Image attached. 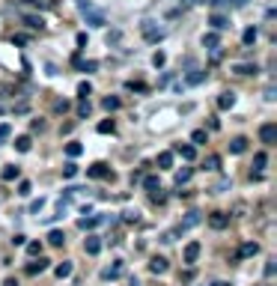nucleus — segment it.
Returning <instances> with one entry per match:
<instances>
[{
	"mask_svg": "<svg viewBox=\"0 0 277 286\" xmlns=\"http://www.w3.org/2000/svg\"><path fill=\"white\" fill-rule=\"evenodd\" d=\"M140 33H143V39H146L149 45L164 42V36H167V30H164V27H158L155 21H143V24H140Z\"/></svg>",
	"mask_w": 277,
	"mask_h": 286,
	"instance_id": "f257e3e1",
	"label": "nucleus"
},
{
	"mask_svg": "<svg viewBox=\"0 0 277 286\" xmlns=\"http://www.w3.org/2000/svg\"><path fill=\"white\" fill-rule=\"evenodd\" d=\"M18 21H21V24H24L27 30H33V33H36V30H39V33L45 30V18H42V15H33V12H21V15H18Z\"/></svg>",
	"mask_w": 277,
	"mask_h": 286,
	"instance_id": "f03ea898",
	"label": "nucleus"
},
{
	"mask_svg": "<svg viewBox=\"0 0 277 286\" xmlns=\"http://www.w3.org/2000/svg\"><path fill=\"white\" fill-rule=\"evenodd\" d=\"M259 140L265 143V146H274L277 143V125L274 122H262L259 125Z\"/></svg>",
	"mask_w": 277,
	"mask_h": 286,
	"instance_id": "7ed1b4c3",
	"label": "nucleus"
},
{
	"mask_svg": "<svg viewBox=\"0 0 277 286\" xmlns=\"http://www.w3.org/2000/svg\"><path fill=\"white\" fill-rule=\"evenodd\" d=\"M200 250H203V244H200V241H188V244H185V250H182V260H185L188 265H194L197 260H200Z\"/></svg>",
	"mask_w": 277,
	"mask_h": 286,
	"instance_id": "20e7f679",
	"label": "nucleus"
},
{
	"mask_svg": "<svg viewBox=\"0 0 277 286\" xmlns=\"http://www.w3.org/2000/svg\"><path fill=\"white\" fill-rule=\"evenodd\" d=\"M87 176H90V179H113V170H110L104 161H96L93 167H87Z\"/></svg>",
	"mask_w": 277,
	"mask_h": 286,
	"instance_id": "39448f33",
	"label": "nucleus"
},
{
	"mask_svg": "<svg viewBox=\"0 0 277 286\" xmlns=\"http://www.w3.org/2000/svg\"><path fill=\"white\" fill-rule=\"evenodd\" d=\"M206 78H209V72H206V69H188V75H185V87H200Z\"/></svg>",
	"mask_w": 277,
	"mask_h": 286,
	"instance_id": "423d86ee",
	"label": "nucleus"
},
{
	"mask_svg": "<svg viewBox=\"0 0 277 286\" xmlns=\"http://www.w3.org/2000/svg\"><path fill=\"white\" fill-rule=\"evenodd\" d=\"M123 271H126V262H123V260H116L113 265H107V268L101 271V280H120Z\"/></svg>",
	"mask_w": 277,
	"mask_h": 286,
	"instance_id": "0eeeda50",
	"label": "nucleus"
},
{
	"mask_svg": "<svg viewBox=\"0 0 277 286\" xmlns=\"http://www.w3.org/2000/svg\"><path fill=\"white\" fill-rule=\"evenodd\" d=\"M173 155H182L185 161H194L197 158V146H191V143H173Z\"/></svg>",
	"mask_w": 277,
	"mask_h": 286,
	"instance_id": "6e6552de",
	"label": "nucleus"
},
{
	"mask_svg": "<svg viewBox=\"0 0 277 286\" xmlns=\"http://www.w3.org/2000/svg\"><path fill=\"white\" fill-rule=\"evenodd\" d=\"M209 227L212 230H227L229 227V214L227 212H212L209 214Z\"/></svg>",
	"mask_w": 277,
	"mask_h": 286,
	"instance_id": "1a4fd4ad",
	"label": "nucleus"
},
{
	"mask_svg": "<svg viewBox=\"0 0 277 286\" xmlns=\"http://www.w3.org/2000/svg\"><path fill=\"white\" fill-rule=\"evenodd\" d=\"M203 48L206 51H218L221 48V33L218 30H206L203 33Z\"/></svg>",
	"mask_w": 277,
	"mask_h": 286,
	"instance_id": "9d476101",
	"label": "nucleus"
},
{
	"mask_svg": "<svg viewBox=\"0 0 277 286\" xmlns=\"http://www.w3.org/2000/svg\"><path fill=\"white\" fill-rule=\"evenodd\" d=\"M84 21H87V27H107V18H104V12H99V9L84 12Z\"/></svg>",
	"mask_w": 277,
	"mask_h": 286,
	"instance_id": "9b49d317",
	"label": "nucleus"
},
{
	"mask_svg": "<svg viewBox=\"0 0 277 286\" xmlns=\"http://www.w3.org/2000/svg\"><path fill=\"white\" fill-rule=\"evenodd\" d=\"M232 72H235V75H242V78H251V75H259V66L256 63H235Z\"/></svg>",
	"mask_w": 277,
	"mask_h": 286,
	"instance_id": "f8f14e48",
	"label": "nucleus"
},
{
	"mask_svg": "<svg viewBox=\"0 0 277 286\" xmlns=\"http://www.w3.org/2000/svg\"><path fill=\"white\" fill-rule=\"evenodd\" d=\"M256 39H259V27H256V24L245 27V33H242V45H245V48H253Z\"/></svg>",
	"mask_w": 277,
	"mask_h": 286,
	"instance_id": "ddd939ff",
	"label": "nucleus"
},
{
	"mask_svg": "<svg viewBox=\"0 0 277 286\" xmlns=\"http://www.w3.org/2000/svg\"><path fill=\"white\" fill-rule=\"evenodd\" d=\"M209 24H212V30H229V15H224V12H212L209 15Z\"/></svg>",
	"mask_w": 277,
	"mask_h": 286,
	"instance_id": "4468645a",
	"label": "nucleus"
},
{
	"mask_svg": "<svg viewBox=\"0 0 277 286\" xmlns=\"http://www.w3.org/2000/svg\"><path fill=\"white\" fill-rule=\"evenodd\" d=\"M167 268H170V262H167L164 257H152V260H149V271H152V274H164Z\"/></svg>",
	"mask_w": 277,
	"mask_h": 286,
	"instance_id": "2eb2a0df",
	"label": "nucleus"
},
{
	"mask_svg": "<svg viewBox=\"0 0 277 286\" xmlns=\"http://www.w3.org/2000/svg\"><path fill=\"white\" fill-rule=\"evenodd\" d=\"M84 250H87L90 257H96L99 250H101V238H99V236H87V238H84Z\"/></svg>",
	"mask_w": 277,
	"mask_h": 286,
	"instance_id": "dca6fc26",
	"label": "nucleus"
},
{
	"mask_svg": "<svg viewBox=\"0 0 277 286\" xmlns=\"http://www.w3.org/2000/svg\"><path fill=\"white\" fill-rule=\"evenodd\" d=\"M229 152H232V155L248 152V137H232V140H229Z\"/></svg>",
	"mask_w": 277,
	"mask_h": 286,
	"instance_id": "f3484780",
	"label": "nucleus"
},
{
	"mask_svg": "<svg viewBox=\"0 0 277 286\" xmlns=\"http://www.w3.org/2000/svg\"><path fill=\"white\" fill-rule=\"evenodd\" d=\"M45 268H48V260H45V257H39V260H33V262H30V265L24 268V271H27V274L33 277V274H42Z\"/></svg>",
	"mask_w": 277,
	"mask_h": 286,
	"instance_id": "a211bd4d",
	"label": "nucleus"
},
{
	"mask_svg": "<svg viewBox=\"0 0 277 286\" xmlns=\"http://www.w3.org/2000/svg\"><path fill=\"white\" fill-rule=\"evenodd\" d=\"M101 107H104L107 114H110V111H120V107H123V98H120V95H104V98H101Z\"/></svg>",
	"mask_w": 277,
	"mask_h": 286,
	"instance_id": "6ab92c4d",
	"label": "nucleus"
},
{
	"mask_svg": "<svg viewBox=\"0 0 277 286\" xmlns=\"http://www.w3.org/2000/svg\"><path fill=\"white\" fill-rule=\"evenodd\" d=\"M232 104H235V93H232V90H227V93L218 95V107H221V111H229Z\"/></svg>",
	"mask_w": 277,
	"mask_h": 286,
	"instance_id": "aec40b11",
	"label": "nucleus"
},
{
	"mask_svg": "<svg viewBox=\"0 0 277 286\" xmlns=\"http://www.w3.org/2000/svg\"><path fill=\"white\" fill-rule=\"evenodd\" d=\"M12 146H15L18 152H30V149H33V140H30V134H21V137H15Z\"/></svg>",
	"mask_w": 277,
	"mask_h": 286,
	"instance_id": "412c9836",
	"label": "nucleus"
},
{
	"mask_svg": "<svg viewBox=\"0 0 277 286\" xmlns=\"http://www.w3.org/2000/svg\"><path fill=\"white\" fill-rule=\"evenodd\" d=\"M256 254H259V244H256V241H245V244L239 247V260H242V257H256Z\"/></svg>",
	"mask_w": 277,
	"mask_h": 286,
	"instance_id": "4be33fe9",
	"label": "nucleus"
},
{
	"mask_svg": "<svg viewBox=\"0 0 277 286\" xmlns=\"http://www.w3.org/2000/svg\"><path fill=\"white\" fill-rule=\"evenodd\" d=\"M0 176H3V182H15V179L21 176V167H15V164H6Z\"/></svg>",
	"mask_w": 277,
	"mask_h": 286,
	"instance_id": "5701e85b",
	"label": "nucleus"
},
{
	"mask_svg": "<svg viewBox=\"0 0 277 286\" xmlns=\"http://www.w3.org/2000/svg\"><path fill=\"white\" fill-rule=\"evenodd\" d=\"M101 221H104L101 214H93V218H81V221H77V227H81V230H96Z\"/></svg>",
	"mask_w": 277,
	"mask_h": 286,
	"instance_id": "b1692460",
	"label": "nucleus"
},
{
	"mask_svg": "<svg viewBox=\"0 0 277 286\" xmlns=\"http://www.w3.org/2000/svg\"><path fill=\"white\" fill-rule=\"evenodd\" d=\"M48 244H51V247H63V244H66L63 230H51V233H48Z\"/></svg>",
	"mask_w": 277,
	"mask_h": 286,
	"instance_id": "393cba45",
	"label": "nucleus"
},
{
	"mask_svg": "<svg viewBox=\"0 0 277 286\" xmlns=\"http://www.w3.org/2000/svg\"><path fill=\"white\" fill-rule=\"evenodd\" d=\"M72 271H75V268H72V262H69V260H63V262H60V265L54 268V274H57L60 280H66V277H72Z\"/></svg>",
	"mask_w": 277,
	"mask_h": 286,
	"instance_id": "a878e982",
	"label": "nucleus"
},
{
	"mask_svg": "<svg viewBox=\"0 0 277 286\" xmlns=\"http://www.w3.org/2000/svg\"><path fill=\"white\" fill-rule=\"evenodd\" d=\"M155 164H158V170H170L173 167V152H161L155 158Z\"/></svg>",
	"mask_w": 277,
	"mask_h": 286,
	"instance_id": "bb28decb",
	"label": "nucleus"
},
{
	"mask_svg": "<svg viewBox=\"0 0 277 286\" xmlns=\"http://www.w3.org/2000/svg\"><path fill=\"white\" fill-rule=\"evenodd\" d=\"M84 152V146H81V143H77V140H72V143H66V155H69V161H75L77 155H81Z\"/></svg>",
	"mask_w": 277,
	"mask_h": 286,
	"instance_id": "cd10ccee",
	"label": "nucleus"
},
{
	"mask_svg": "<svg viewBox=\"0 0 277 286\" xmlns=\"http://www.w3.org/2000/svg\"><path fill=\"white\" fill-rule=\"evenodd\" d=\"M93 114V104H90V98H81V104H77V119H87Z\"/></svg>",
	"mask_w": 277,
	"mask_h": 286,
	"instance_id": "c85d7f7f",
	"label": "nucleus"
},
{
	"mask_svg": "<svg viewBox=\"0 0 277 286\" xmlns=\"http://www.w3.org/2000/svg\"><path fill=\"white\" fill-rule=\"evenodd\" d=\"M209 140V134H206V128H197L194 134H191V146H203V143Z\"/></svg>",
	"mask_w": 277,
	"mask_h": 286,
	"instance_id": "c756f323",
	"label": "nucleus"
},
{
	"mask_svg": "<svg viewBox=\"0 0 277 286\" xmlns=\"http://www.w3.org/2000/svg\"><path fill=\"white\" fill-rule=\"evenodd\" d=\"M75 69H81V72H87V75H93V72L99 69V60H81Z\"/></svg>",
	"mask_w": 277,
	"mask_h": 286,
	"instance_id": "7c9ffc66",
	"label": "nucleus"
},
{
	"mask_svg": "<svg viewBox=\"0 0 277 286\" xmlns=\"http://www.w3.org/2000/svg\"><path fill=\"white\" fill-rule=\"evenodd\" d=\"M191 176H194V167H182V170H176V185H185Z\"/></svg>",
	"mask_w": 277,
	"mask_h": 286,
	"instance_id": "2f4dec72",
	"label": "nucleus"
},
{
	"mask_svg": "<svg viewBox=\"0 0 277 286\" xmlns=\"http://www.w3.org/2000/svg\"><path fill=\"white\" fill-rule=\"evenodd\" d=\"M265 164H268V155H265V152H256V155H253V170H256V173H262V170H265Z\"/></svg>",
	"mask_w": 277,
	"mask_h": 286,
	"instance_id": "473e14b6",
	"label": "nucleus"
},
{
	"mask_svg": "<svg viewBox=\"0 0 277 286\" xmlns=\"http://www.w3.org/2000/svg\"><path fill=\"white\" fill-rule=\"evenodd\" d=\"M203 170H209V173H215V170H221V158H218V155H209V158L203 161Z\"/></svg>",
	"mask_w": 277,
	"mask_h": 286,
	"instance_id": "72a5a7b5",
	"label": "nucleus"
},
{
	"mask_svg": "<svg viewBox=\"0 0 277 286\" xmlns=\"http://www.w3.org/2000/svg\"><path fill=\"white\" fill-rule=\"evenodd\" d=\"M90 95H93V84L81 81V84H77V98H90Z\"/></svg>",
	"mask_w": 277,
	"mask_h": 286,
	"instance_id": "f704fd0d",
	"label": "nucleus"
},
{
	"mask_svg": "<svg viewBox=\"0 0 277 286\" xmlns=\"http://www.w3.org/2000/svg\"><path fill=\"white\" fill-rule=\"evenodd\" d=\"M126 90H128V93H146L149 87H146L143 81H126Z\"/></svg>",
	"mask_w": 277,
	"mask_h": 286,
	"instance_id": "c9c22d12",
	"label": "nucleus"
},
{
	"mask_svg": "<svg viewBox=\"0 0 277 286\" xmlns=\"http://www.w3.org/2000/svg\"><path fill=\"white\" fill-rule=\"evenodd\" d=\"M113 128H116L113 119H101V122H99V134H113Z\"/></svg>",
	"mask_w": 277,
	"mask_h": 286,
	"instance_id": "e433bc0d",
	"label": "nucleus"
},
{
	"mask_svg": "<svg viewBox=\"0 0 277 286\" xmlns=\"http://www.w3.org/2000/svg\"><path fill=\"white\" fill-rule=\"evenodd\" d=\"M63 176H66V179H75V176H77V164H75V161H66V164H63Z\"/></svg>",
	"mask_w": 277,
	"mask_h": 286,
	"instance_id": "4c0bfd02",
	"label": "nucleus"
},
{
	"mask_svg": "<svg viewBox=\"0 0 277 286\" xmlns=\"http://www.w3.org/2000/svg\"><path fill=\"white\" fill-rule=\"evenodd\" d=\"M27 254L30 257H42V241H27Z\"/></svg>",
	"mask_w": 277,
	"mask_h": 286,
	"instance_id": "58836bf2",
	"label": "nucleus"
},
{
	"mask_svg": "<svg viewBox=\"0 0 277 286\" xmlns=\"http://www.w3.org/2000/svg\"><path fill=\"white\" fill-rule=\"evenodd\" d=\"M33 194V185L27 182V179H21V182H18V197H30Z\"/></svg>",
	"mask_w": 277,
	"mask_h": 286,
	"instance_id": "ea45409f",
	"label": "nucleus"
},
{
	"mask_svg": "<svg viewBox=\"0 0 277 286\" xmlns=\"http://www.w3.org/2000/svg\"><path fill=\"white\" fill-rule=\"evenodd\" d=\"M143 188H146V191L161 188V182H158V176H146V179H143Z\"/></svg>",
	"mask_w": 277,
	"mask_h": 286,
	"instance_id": "a19ab883",
	"label": "nucleus"
},
{
	"mask_svg": "<svg viewBox=\"0 0 277 286\" xmlns=\"http://www.w3.org/2000/svg\"><path fill=\"white\" fill-rule=\"evenodd\" d=\"M164 63H167V54H164V51H155V54H152V66H155V69H161Z\"/></svg>",
	"mask_w": 277,
	"mask_h": 286,
	"instance_id": "79ce46f5",
	"label": "nucleus"
},
{
	"mask_svg": "<svg viewBox=\"0 0 277 286\" xmlns=\"http://www.w3.org/2000/svg\"><path fill=\"white\" fill-rule=\"evenodd\" d=\"M9 134H12V125H9V122H0V143H6Z\"/></svg>",
	"mask_w": 277,
	"mask_h": 286,
	"instance_id": "37998d69",
	"label": "nucleus"
},
{
	"mask_svg": "<svg viewBox=\"0 0 277 286\" xmlns=\"http://www.w3.org/2000/svg\"><path fill=\"white\" fill-rule=\"evenodd\" d=\"M21 3H27V6H36V9H48V6H51L48 0H21Z\"/></svg>",
	"mask_w": 277,
	"mask_h": 286,
	"instance_id": "c03bdc74",
	"label": "nucleus"
},
{
	"mask_svg": "<svg viewBox=\"0 0 277 286\" xmlns=\"http://www.w3.org/2000/svg\"><path fill=\"white\" fill-rule=\"evenodd\" d=\"M274 271H277V260L271 257V260H265V277H274Z\"/></svg>",
	"mask_w": 277,
	"mask_h": 286,
	"instance_id": "a18cd8bd",
	"label": "nucleus"
},
{
	"mask_svg": "<svg viewBox=\"0 0 277 286\" xmlns=\"http://www.w3.org/2000/svg\"><path fill=\"white\" fill-rule=\"evenodd\" d=\"M120 39H123L120 30H110V33H107V45H120Z\"/></svg>",
	"mask_w": 277,
	"mask_h": 286,
	"instance_id": "49530a36",
	"label": "nucleus"
},
{
	"mask_svg": "<svg viewBox=\"0 0 277 286\" xmlns=\"http://www.w3.org/2000/svg\"><path fill=\"white\" fill-rule=\"evenodd\" d=\"M75 3H77V9H81V15L90 12V9H96V6H93V0H75Z\"/></svg>",
	"mask_w": 277,
	"mask_h": 286,
	"instance_id": "de8ad7c7",
	"label": "nucleus"
},
{
	"mask_svg": "<svg viewBox=\"0 0 277 286\" xmlns=\"http://www.w3.org/2000/svg\"><path fill=\"white\" fill-rule=\"evenodd\" d=\"M27 42H30V36H24V33H15V36H12V45H18V48L27 45Z\"/></svg>",
	"mask_w": 277,
	"mask_h": 286,
	"instance_id": "09e8293b",
	"label": "nucleus"
},
{
	"mask_svg": "<svg viewBox=\"0 0 277 286\" xmlns=\"http://www.w3.org/2000/svg\"><path fill=\"white\" fill-rule=\"evenodd\" d=\"M206 3H209V6H212L215 12H218V9H224V6H229V0H206Z\"/></svg>",
	"mask_w": 277,
	"mask_h": 286,
	"instance_id": "8fccbe9b",
	"label": "nucleus"
},
{
	"mask_svg": "<svg viewBox=\"0 0 277 286\" xmlns=\"http://www.w3.org/2000/svg\"><path fill=\"white\" fill-rule=\"evenodd\" d=\"M75 42H77V51H84V48H87V33H77Z\"/></svg>",
	"mask_w": 277,
	"mask_h": 286,
	"instance_id": "3c124183",
	"label": "nucleus"
},
{
	"mask_svg": "<svg viewBox=\"0 0 277 286\" xmlns=\"http://www.w3.org/2000/svg\"><path fill=\"white\" fill-rule=\"evenodd\" d=\"M69 107H72L69 101H57V104H54V111H57V114H66V111H69Z\"/></svg>",
	"mask_w": 277,
	"mask_h": 286,
	"instance_id": "603ef678",
	"label": "nucleus"
},
{
	"mask_svg": "<svg viewBox=\"0 0 277 286\" xmlns=\"http://www.w3.org/2000/svg\"><path fill=\"white\" fill-rule=\"evenodd\" d=\"M42 206H45V200H42V197H39V200H33V203H30V212L36 214V212H39V209H42Z\"/></svg>",
	"mask_w": 277,
	"mask_h": 286,
	"instance_id": "864d4df0",
	"label": "nucleus"
},
{
	"mask_svg": "<svg viewBox=\"0 0 277 286\" xmlns=\"http://www.w3.org/2000/svg\"><path fill=\"white\" fill-rule=\"evenodd\" d=\"M30 128H33V131H42V128H45V119H33Z\"/></svg>",
	"mask_w": 277,
	"mask_h": 286,
	"instance_id": "5fc2aeb1",
	"label": "nucleus"
},
{
	"mask_svg": "<svg viewBox=\"0 0 277 286\" xmlns=\"http://www.w3.org/2000/svg\"><path fill=\"white\" fill-rule=\"evenodd\" d=\"M12 244H15V247H21V244H27V236H21V233H18V236L12 238Z\"/></svg>",
	"mask_w": 277,
	"mask_h": 286,
	"instance_id": "6e6d98bb",
	"label": "nucleus"
},
{
	"mask_svg": "<svg viewBox=\"0 0 277 286\" xmlns=\"http://www.w3.org/2000/svg\"><path fill=\"white\" fill-rule=\"evenodd\" d=\"M229 3H232V6H235V9H245V6H248V3H251V0H229Z\"/></svg>",
	"mask_w": 277,
	"mask_h": 286,
	"instance_id": "4d7b16f0",
	"label": "nucleus"
},
{
	"mask_svg": "<svg viewBox=\"0 0 277 286\" xmlns=\"http://www.w3.org/2000/svg\"><path fill=\"white\" fill-rule=\"evenodd\" d=\"M265 98H268V101H274V98H277V90H274V87H268V90H265Z\"/></svg>",
	"mask_w": 277,
	"mask_h": 286,
	"instance_id": "13d9d810",
	"label": "nucleus"
},
{
	"mask_svg": "<svg viewBox=\"0 0 277 286\" xmlns=\"http://www.w3.org/2000/svg\"><path fill=\"white\" fill-rule=\"evenodd\" d=\"M182 280H185V283H191V280H194V268H188V271L182 274Z\"/></svg>",
	"mask_w": 277,
	"mask_h": 286,
	"instance_id": "bf43d9fd",
	"label": "nucleus"
},
{
	"mask_svg": "<svg viewBox=\"0 0 277 286\" xmlns=\"http://www.w3.org/2000/svg\"><path fill=\"white\" fill-rule=\"evenodd\" d=\"M3 286H18V280H15V277H6V280H3Z\"/></svg>",
	"mask_w": 277,
	"mask_h": 286,
	"instance_id": "052dcab7",
	"label": "nucleus"
},
{
	"mask_svg": "<svg viewBox=\"0 0 277 286\" xmlns=\"http://www.w3.org/2000/svg\"><path fill=\"white\" fill-rule=\"evenodd\" d=\"M128 286H140V280H137V277H131V280H128Z\"/></svg>",
	"mask_w": 277,
	"mask_h": 286,
	"instance_id": "680f3d73",
	"label": "nucleus"
},
{
	"mask_svg": "<svg viewBox=\"0 0 277 286\" xmlns=\"http://www.w3.org/2000/svg\"><path fill=\"white\" fill-rule=\"evenodd\" d=\"M212 286H232V283H227V280H218V283H212Z\"/></svg>",
	"mask_w": 277,
	"mask_h": 286,
	"instance_id": "e2e57ef3",
	"label": "nucleus"
},
{
	"mask_svg": "<svg viewBox=\"0 0 277 286\" xmlns=\"http://www.w3.org/2000/svg\"><path fill=\"white\" fill-rule=\"evenodd\" d=\"M259 286H271V283H259Z\"/></svg>",
	"mask_w": 277,
	"mask_h": 286,
	"instance_id": "0e129e2a",
	"label": "nucleus"
}]
</instances>
